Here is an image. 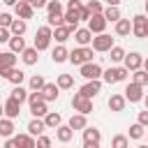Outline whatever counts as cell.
<instances>
[{
	"label": "cell",
	"mask_w": 148,
	"mask_h": 148,
	"mask_svg": "<svg viewBox=\"0 0 148 148\" xmlns=\"http://www.w3.org/2000/svg\"><path fill=\"white\" fill-rule=\"evenodd\" d=\"M21 58H23L25 65H37V60H39V51H37L35 46H25L23 53H21Z\"/></svg>",
	"instance_id": "cell-22"
},
{
	"label": "cell",
	"mask_w": 148,
	"mask_h": 148,
	"mask_svg": "<svg viewBox=\"0 0 148 148\" xmlns=\"http://www.w3.org/2000/svg\"><path fill=\"white\" fill-rule=\"evenodd\" d=\"M56 86H58L60 90H67V88H72V86H74V76H72V74H58Z\"/></svg>",
	"instance_id": "cell-37"
},
{
	"label": "cell",
	"mask_w": 148,
	"mask_h": 148,
	"mask_svg": "<svg viewBox=\"0 0 148 148\" xmlns=\"http://www.w3.org/2000/svg\"><path fill=\"white\" fill-rule=\"evenodd\" d=\"M109 58H111V62H123L125 60V49L123 46H113L109 51Z\"/></svg>",
	"instance_id": "cell-40"
},
{
	"label": "cell",
	"mask_w": 148,
	"mask_h": 148,
	"mask_svg": "<svg viewBox=\"0 0 148 148\" xmlns=\"http://www.w3.org/2000/svg\"><path fill=\"white\" fill-rule=\"evenodd\" d=\"M35 148H51V136H46V134L37 136L35 139Z\"/></svg>",
	"instance_id": "cell-43"
},
{
	"label": "cell",
	"mask_w": 148,
	"mask_h": 148,
	"mask_svg": "<svg viewBox=\"0 0 148 148\" xmlns=\"http://www.w3.org/2000/svg\"><path fill=\"white\" fill-rule=\"evenodd\" d=\"M2 2H5V5H9V7H14V5L18 2V0H2Z\"/></svg>",
	"instance_id": "cell-54"
},
{
	"label": "cell",
	"mask_w": 148,
	"mask_h": 148,
	"mask_svg": "<svg viewBox=\"0 0 148 148\" xmlns=\"http://www.w3.org/2000/svg\"><path fill=\"white\" fill-rule=\"evenodd\" d=\"M125 69L127 72H136V69H141V65H143V58H141V53H136V51H132V53H125Z\"/></svg>",
	"instance_id": "cell-10"
},
{
	"label": "cell",
	"mask_w": 148,
	"mask_h": 148,
	"mask_svg": "<svg viewBox=\"0 0 148 148\" xmlns=\"http://www.w3.org/2000/svg\"><path fill=\"white\" fill-rule=\"evenodd\" d=\"M72 109H74L76 113L88 116V113L92 111V99H88V97H83L81 92H76V95L72 97Z\"/></svg>",
	"instance_id": "cell-5"
},
{
	"label": "cell",
	"mask_w": 148,
	"mask_h": 148,
	"mask_svg": "<svg viewBox=\"0 0 148 148\" xmlns=\"http://www.w3.org/2000/svg\"><path fill=\"white\" fill-rule=\"evenodd\" d=\"M72 136H74V130H72L69 125H60V127H56V139H58L60 143L72 141Z\"/></svg>",
	"instance_id": "cell-23"
},
{
	"label": "cell",
	"mask_w": 148,
	"mask_h": 148,
	"mask_svg": "<svg viewBox=\"0 0 148 148\" xmlns=\"http://www.w3.org/2000/svg\"><path fill=\"white\" fill-rule=\"evenodd\" d=\"M14 139H16L18 148H35V136H30L28 132H25V134H16Z\"/></svg>",
	"instance_id": "cell-32"
},
{
	"label": "cell",
	"mask_w": 148,
	"mask_h": 148,
	"mask_svg": "<svg viewBox=\"0 0 148 148\" xmlns=\"http://www.w3.org/2000/svg\"><path fill=\"white\" fill-rule=\"evenodd\" d=\"M42 102V92H28V104H37Z\"/></svg>",
	"instance_id": "cell-48"
},
{
	"label": "cell",
	"mask_w": 148,
	"mask_h": 148,
	"mask_svg": "<svg viewBox=\"0 0 148 148\" xmlns=\"http://www.w3.org/2000/svg\"><path fill=\"white\" fill-rule=\"evenodd\" d=\"M143 102H146V109H148V95H143Z\"/></svg>",
	"instance_id": "cell-57"
},
{
	"label": "cell",
	"mask_w": 148,
	"mask_h": 148,
	"mask_svg": "<svg viewBox=\"0 0 148 148\" xmlns=\"http://www.w3.org/2000/svg\"><path fill=\"white\" fill-rule=\"evenodd\" d=\"M146 12H148V2H146Z\"/></svg>",
	"instance_id": "cell-61"
},
{
	"label": "cell",
	"mask_w": 148,
	"mask_h": 148,
	"mask_svg": "<svg viewBox=\"0 0 148 148\" xmlns=\"http://www.w3.org/2000/svg\"><path fill=\"white\" fill-rule=\"evenodd\" d=\"M67 125H69L72 130H86V127H88V120H86L83 113H72V118H69Z\"/></svg>",
	"instance_id": "cell-27"
},
{
	"label": "cell",
	"mask_w": 148,
	"mask_h": 148,
	"mask_svg": "<svg viewBox=\"0 0 148 148\" xmlns=\"http://www.w3.org/2000/svg\"><path fill=\"white\" fill-rule=\"evenodd\" d=\"M136 148H148V146H136Z\"/></svg>",
	"instance_id": "cell-60"
},
{
	"label": "cell",
	"mask_w": 148,
	"mask_h": 148,
	"mask_svg": "<svg viewBox=\"0 0 148 148\" xmlns=\"http://www.w3.org/2000/svg\"><path fill=\"white\" fill-rule=\"evenodd\" d=\"M104 28H106V18H104L102 14H92L90 21H88V30H90L92 35H102Z\"/></svg>",
	"instance_id": "cell-11"
},
{
	"label": "cell",
	"mask_w": 148,
	"mask_h": 148,
	"mask_svg": "<svg viewBox=\"0 0 148 148\" xmlns=\"http://www.w3.org/2000/svg\"><path fill=\"white\" fill-rule=\"evenodd\" d=\"M0 76H2L5 81L14 83V86H21V83L25 81V72H23V69H16V67H12V69H2Z\"/></svg>",
	"instance_id": "cell-7"
},
{
	"label": "cell",
	"mask_w": 148,
	"mask_h": 148,
	"mask_svg": "<svg viewBox=\"0 0 148 148\" xmlns=\"http://www.w3.org/2000/svg\"><path fill=\"white\" fill-rule=\"evenodd\" d=\"M92 46V51H99V53H109L116 44H113V37L111 35H106V32H102V35H97V37H92V42H90Z\"/></svg>",
	"instance_id": "cell-3"
},
{
	"label": "cell",
	"mask_w": 148,
	"mask_h": 148,
	"mask_svg": "<svg viewBox=\"0 0 148 148\" xmlns=\"http://www.w3.org/2000/svg\"><path fill=\"white\" fill-rule=\"evenodd\" d=\"M102 16L106 18V23H109V21H111V23H116V21H120V18H123V16H120V9H118V7H106V9L102 12Z\"/></svg>",
	"instance_id": "cell-34"
},
{
	"label": "cell",
	"mask_w": 148,
	"mask_h": 148,
	"mask_svg": "<svg viewBox=\"0 0 148 148\" xmlns=\"http://www.w3.org/2000/svg\"><path fill=\"white\" fill-rule=\"evenodd\" d=\"M46 12H49V16H62V2L60 0H49Z\"/></svg>",
	"instance_id": "cell-33"
},
{
	"label": "cell",
	"mask_w": 148,
	"mask_h": 148,
	"mask_svg": "<svg viewBox=\"0 0 148 148\" xmlns=\"http://www.w3.org/2000/svg\"><path fill=\"white\" fill-rule=\"evenodd\" d=\"M102 141V132L97 127H86L83 130V143H99Z\"/></svg>",
	"instance_id": "cell-24"
},
{
	"label": "cell",
	"mask_w": 148,
	"mask_h": 148,
	"mask_svg": "<svg viewBox=\"0 0 148 148\" xmlns=\"http://www.w3.org/2000/svg\"><path fill=\"white\" fill-rule=\"evenodd\" d=\"M44 130H46V125H44L42 118H32V120L28 123V134H30V136H42Z\"/></svg>",
	"instance_id": "cell-20"
},
{
	"label": "cell",
	"mask_w": 148,
	"mask_h": 148,
	"mask_svg": "<svg viewBox=\"0 0 148 148\" xmlns=\"http://www.w3.org/2000/svg\"><path fill=\"white\" fill-rule=\"evenodd\" d=\"M83 5H81V0H69L67 2V12H79Z\"/></svg>",
	"instance_id": "cell-47"
},
{
	"label": "cell",
	"mask_w": 148,
	"mask_h": 148,
	"mask_svg": "<svg viewBox=\"0 0 148 148\" xmlns=\"http://www.w3.org/2000/svg\"><path fill=\"white\" fill-rule=\"evenodd\" d=\"M127 74H130V72H127L125 67H109L106 72H102V79L111 86V83H120V81H125Z\"/></svg>",
	"instance_id": "cell-4"
},
{
	"label": "cell",
	"mask_w": 148,
	"mask_h": 148,
	"mask_svg": "<svg viewBox=\"0 0 148 148\" xmlns=\"http://www.w3.org/2000/svg\"><path fill=\"white\" fill-rule=\"evenodd\" d=\"M51 39H53V30L49 25L37 28V32H35V49L37 51H46L51 46Z\"/></svg>",
	"instance_id": "cell-1"
},
{
	"label": "cell",
	"mask_w": 148,
	"mask_h": 148,
	"mask_svg": "<svg viewBox=\"0 0 148 148\" xmlns=\"http://www.w3.org/2000/svg\"><path fill=\"white\" fill-rule=\"evenodd\" d=\"M25 2H30V0H25Z\"/></svg>",
	"instance_id": "cell-62"
},
{
	"label": "cell",
	"mask_w": 148,
	"mask_h": 148,
	"mask_svg": "<svg viewBox=\"0 0 148 148\" xmlns=\"http://www.w3.org/2000/svg\"><path fill=\"white\" fill-rule=\"evenodd\" d=\"M2 106H5V118H9V120L18 118V113H21V104H18L16 99H12V97H9Z\"/></svg>",
	"instance_id": "cell-16"
},
{
	"label": "cell",
	"mask_w": 148,
	"mask_h": 148,
	"mask_svg": "<svg viewBox=\"0 0 148 148\" xmlns=\"http://www.w3.org/2000/svg\"><path fill=\"white\" fill-rule=\"evenodd\" d=\"M125 104H127V99L123 97V95H118V92H113L111 97H109V102H106V106L113 111V113H118V111H123L125 109Z\"/></svg>",
	"instance_id": "cell-17"
},
{
	"label": "cell",
	"mask_w": 148,
	"mask_h": 148,
	"mask_svg": "<svg viewBox=\"0 0 148 148\" xmlns=\"http://www.w3.org/2000/svg\"><path fill=\"white\" fill-rule=\"evenodd\" d=\"M42 120H44L46 130H56V127H60V125H62V116H60L58 111H49Z\"/></svg>",
	"instance_id": "cell-18"
},
{
	"label": "cell",
	"mask_w": 148,
	"mask_h": 148,
	"mask_svg": "<svg viewBox=\"0 0 148 148\" xmlns=\"http://www.w3.org/2000/svg\"><path fill=\"white\" fill-rule=\"evenodd\" d=\"M72 65H86V62H92V49L90 46H79L74 51H69V58H67Z\"/></svg>",
	"instance_id": "cell-2"
},
{
	"label": "cell",
	"mask_w": 148,
	"mask_h": 148,
	"mask_svg": "<svg viewBox=\"0 0 148 148\" xmlns=\"http://www.w3.org/2000/svg\"><path fill=\"white\" fill-rule=\"evenodd\" d=\"M99 90H102V81H86L83 86H81V95L83 97H88V99H92V97H97L99 95Z\"/></svg>",
	"instance_id": "cell-12"
},
{
	"label": "cell",
	"mask_w": 148,
	"mask_h": 148,
	"mask_svg": "<svg viewBox=\"0 0 148 148\" xmlns=\"http://www.w3.org/2000/svg\"><path fill=\"white\" fill-rule=\"evenodd\" d=\"M111 148H130V139L125 134H116L111 139Z\"/></svg>",
	"instance_id": "cell-41"
},
{
	"label": "cell",
	"mask_w": 148,
	"mask_h": 148,
	"mask_svg": "<svg viewBox=\"0 0 148 148\" xmlns=\"http://www.w3.org/2000/svg\"><path fill=\"white\" fill-rule=\"evenodd\" d=\"M5 148H18V143H16V139H14V136H9V139L5 141Z\"/></svg>",
	"instance_id": "cell-52"
},
{
	"label": "cell",
	"mask_w": 148,
	"mask_h": 148,
	"mask_svg": "<svg viewBox=\"0 0 148 148\" xmlns=\"http://www.w3.org/2000/svg\"><path fill=\"white\" fill-rule=\"evenodd\" d=\"M146 37H148V25H146Z\"/></svg>",
	"instance_id": "cell-59"
},
{
	"label": "cell",
	"mask_w": 148,
	"mask_h": 148,
	"mask_svg": "<svg viewBox=\"0 0 148 148\" xmlns=\"http://www.w3.org/2000/svg\"><path fill=\"white\" fill-rule=\"evenodd\" d=\"M9 39H12L9 28H0V42H9Z\"/></svg>",
	"instance_id": "cell-50"
},
{
	"label": "cell",
	"mask_w": 148,
	"mask_h": 148,
	"mask_svg": "<svg viewBox=\"0 0 148 148\" xmlns=\"http://www.w3.org/2000/svg\"><path fill=\"white\" fill-rule=\"evenodd\" d=\"M9 97H12V99H16L18 104H23V102L28 99V90H25L23 86H14V88H12V95H9Z\"/></svg>",
	"instance_id": "cell-38"
},
{
	"label": "cell",
	"mask_w": 148,
	"mask_h": 148,
	"mask_svg": "<svg viewBox=\"0 0 148 148\" xmlns=\"http://www.w3.org/2000/svg\"><path fill=\"white\" fill-rule=\"evenodd\" d=\"M44 83H46V81H44L42 74H32L30 81H28V88H30V92H39V90L44 88Z\"/></svg>",
	"instance_id": "cell-30"
},
{
	"label": "cell",
	"mask_w": 148,
	"mask_h": 148,
	"mask_svg": "<svg viewBox=\"0 0 148 148\" xmlns=\"http://www.w3.org/2000/svg\"><path fill=\"white\" fill-rule=\"evenodd\" d=\"M25 30H28V21H23V18H14V21H12V25H9L12 37H23V35H25Z\"/></svg>",
	"instance_id": "cell-19"
},
{
	"label": "cell",
	"mask_w": 148,
	"mask_h": 148,
	"mask_svg": "<svg viewBox=\"0 0 148 148\" xmlns=\"http://www.w3.org/2000/svg\"><path fill=\"white\" fill-rule=\"evenodd\" d=\"M146 134V130H143V125H139V123H134V125H130V136L127 139H141Z\"/></svg>",
	"instance_id": "cell-42"
},
{
	"label": "cell",
	"mask_w": 148,
	"mask_h": 148,
	"mask_svg": "<svg viewBox=\"0 0 148 148\" xmlns=\"http://www.w3.org/2000/svg\"><path fill=\"white\" fill-rule=\"evenodd\" d=\"M141 67H143V72H148V58L143 60V65H141Z\"/></svg>",
	"instance_id": "cell-56"
},
{
	"label": "cell",
	"mask_w": 148,
	"mask_h": 148,
	"mask_svg": "<svg viewBox=\"0 0 148 148\" xmlns=\"http://www.w3.org/2000/svg\"><path fill=\"white\" fill-rule=\"evenodd\" d=\"M132 32V23H130V18H120V21H116V35L118 37H127Z\"/></svg>",
	"instance_id": "cell-28"
},
{
	"label": "cell",
	"mask_w": 148,
	"mask_h": 148,
	"mask_svg": "<svg viewBox=\"0 0 148 148\" xmlns=\"http://www.w3.org/2000/svg\"><path fill=\"white\" fill-rule=\"evenodd\" d=\"M127 102H132V104H136V102H141L143 99V88L141 86H136V83H127V88H125V95H123Z\"/></svg>",
	"instance_id": "cell-9"
},
{
	"label": "cell",
	"mask_w": 148,
	"mask_h": 148,
	"mask_svg": "<svg viewBox=\"0 0 148 148\" xmlns=\"http://www.w3.org/2000/svg\"><path fill=\"white\" fill-rule=\"evenodd\" d=\"M146 25H148V16L146 14H136L134 18H132V32H134V37H146Z\"/></svg>",
	"instance_id": "cell-8"
},
{
	"label": "cell",
	"mask_w": 148,
	"mask_h": 148,
	"mask_svg": "<svg viewBox=\"0 0 148 148\" xmlns=\"http://www.w3.org/2000/svg\"><path fill=\"white\" fill-rule=\"evenodd\" d=\"M67 58H69V51H67L62 44H58V46L51 51V60H53V62H67Z\"/></svg>",
	"instance_id": "cell-26"
},
{
	"label": "cell",
	"mask_w": 148,
	"mask_h": 148,
	"mask_svg": "<svg viewBox=\"0 0 148 148\" xmlns=\"http://www.w3.org/2000/svg\"><path fill=\"white\" fill-rule=\"evenodd\" d=\"M86 7L90 9V14H102V12H104V7H102V2H99V0H90Z\"/></svg>",
	"instance_id": "cell-44"
},
{
	"label": "cell",
	"mask_w": 148,
	"mask_h": 148,
	"mask_svg": "<svg viewBox=\"0 0 148 148\" xmlns=\"http://www.w3.org/2000/svg\"><path fill=\"white\" fill-rule=\"evenodd\" d=\"M72 28H67V25H60V28H53V39L58 42V44H65L69 37H72Z\"/></svg>",
	"instance_id": "cell-21"
},
{
	"label": "cell",
	"mask_w": 148,
	"mask_h": 148,
	"mask_svg": "<svg viewBox=\"0 0 148 148\" xmlns=\"http://www.w3.org/2000/svg\"><path fill=\"white\" fill-rule=\"evenodd\" d=\"M132 83H136V86H148V72H143V69H136V72H132Z\"/></svg>",
	"instance_id": "cell-39"
},
{
	"label": "cell",
	"mask_w": 148,
	"mask_h": 148,
	"mask_svg": "<svg viewBox=\"0 0 148 148\" xmlns=\"http://www.w3.org/2000/svg\"><path fill=\"white\" fill-rule=\"evenodd\" d=\"M23 49H25V39L23 37H12L9 39V51L16 56V53H23Z\"/></svg>",
	"instance_id": "cell-36"
},
{
	"label": "cell",
	"mask_w": 148,
	"mask_h": 148,
	"mask_svg": "<svg viewBox=\"0 0 148 148\" xmlns=\"http://www.w3.org/2000/svg\"><path fill=\"white\" fill-rule=\"evenodd\" d=\"M106 5H109V7H118V5H120V0H106Z\"/></svg>",
	"instance_id": "cell-53"
},
{
	"label": "cell",
	"mask_w": 148,
	"mask_h": 148,
	"mask_svg": "<svg viewBox=\"0 0 148 148\" xmlns=\"http://www.w3.org/2000/svg\"><path fill=\"white\" fill-rule=\"evenodd\" d=\"M46 2L49 0H30V7L32 9H42V7H46Z\"/></svg>",
	"instance_id": "cell-51"
},
{
	"label": "cell",
	"mask_w": 148,
	"mask_h": 148,
	"mask_svg": "<svg viewBox=\"0 0 148 148\" xmlns=\"http://www.w3.org/2000/svg\"><path fill=\"white\" fill-rule=\"evenodd\" d=\"M83 148H99V143H83Z\"/></svg>",
	"instance_id": "cell-55"
},
{
	"label": "cell",
	"mask_w": 148,
	"mask_h": 148,
	"mask_svg": "<svg viewBox=\"0 0 148 148\" xmlns=\"http://www.w3.org/2000/svg\"><path fill=\"white\" fill-rule=\"evenodd\" d=\"M146 2H148V0H146Z\"/></svg>",
	"instance_id": "cell-63"
},
{
	"label": "cell",
	"mask_w": 148,
	"mask_h": 148,
	"mask_svg": "<svg viewBox=\"0 0 148 148\" xmlns=\"http://www.w3.org/2000/svg\"><path fill=\"white\" fill-rule=\"evenodd\" d=\"M139 125H143V127H148V109L146 111H139V120H136Z\"/></svg>",
	"instance_id": "cell-49"
},
{
	"label": "cell",
	"mask_w": 148,
	"mask_h": 148,
	"mask_svg": "<svg viewBox=\"0 0 148 148\" xmlns=\"http://www.w3.org/2000/svg\"><path fill=\"white\" fill-rule=\"evenodd\" d=\"M2 113H5V106H2V104H0V118H2Z\"/></svg>",
	"instance_id": "cell-58"
},
{
	"label": "cell",
	"mask_w": 148,
	"mask_h": 148,
	"mask_svg": "<svg viewBox=\"0 0 148 148\" xmlns=\"http://www.w3.org/2000/svg\"><path fill=\"white\" fill-rule=\"evenodd\" d=\"M39 92H42V99H44V102H56V99L60 97V88H58L56 83H44V88H42Z\"/></svg>",
	"instance_id": "cell-14"
},
{
	"label": "cell",
	"mask_w": 148,
	"mask_h": 148,
	"mask_svg": "<svg viewBox=\"0 0 148 148\" xmlns=\"http://www.w3.org/2000/svg\"><path fill=\"white\" fill-rule=\"evenodd\" d=\"M62 21H65L67 28L76 30V28H79V12H67V14H62Z\"/></svg>",
	"instance_id": "cell-35"
},
{
	"label": "cell",
	"mask_w": 148,
	"mask_h": 148,
	"mask_svg": "<svg viewBox=\"0 0 148 148\" xmlns=\"http://www.w3.org/2000/svg\"><path fill=\"white\" fill-rule=\"evenodd\" d=\"M0 136H5V139L14 136V120H9V118H0Z\"/></svg>",
	"instance_id": "cell-29"
},
{
	"label": "cell",
	"mask_w": 148,
	"mask_h": 148,
	"mask_svg": "<svg viewBox=\"0 0 148 148\" xmlns=\"http://www.w3.org/2000/svg\"><path fill=\"white\" fill-rule=\"evenodd\" d=\"M90 16H92V14H90V9L83 5V7L79 9V21H90Z\"/></svg>",
	"instance_id": "cell-46"
},
{
	"label": "cell",
	"mask_w": 148,
	"mask_h": 148,
	"mask_svg": "<svg viewBox=\"0 0 148 148\" xmlns=\"http://www.w3.org/2000/svg\"><path fill=\"white\" fill-rule=\"evenodd\" d=\"M14 12H16V18H23V21L32 18V14H35V9L30 7V2H25V0H18L14 5Z\"/></svg>",
	"instance_id": "cell-13"
},
{
	"label": "cell",
	"mask_w": 148,
	"mask_h": 148,
	"mask_svg": "<svg viewBox=\"0 0 148 148\" xmlns=\"http://www.w3.org/2000/svg\"><path fill=\"white\" fill-rule=\"evenodd\" d=\"M81 76L86 81H99L102 79V67L97 62H86V65H81Z\"/></svg>",
	"instance_id": "cell-6"
},
{
	"label": "cell",
	"mask_w": 148,
	"mask_h": 148,
	"mask_svg": "<svg viewBox=\"0 0 148 148\" xmlns=\"http://www.w3.org/2000/svg\"><path fill=\"white\" fill-rule=\"evenodd\" d=\"M12 21H14V16H12V14H7V12H2V14H0V28H9V25H12Z\"/></svg>",
	"instance_id": "cell-45"
},
{
	"label": "cell",
	"mask_w": 148,
	"mask_h": 148,
	"mask_svg": "<svg viewBox=\"0 0 148 148\" xmlns=\"http://www.w3.org/2000/svg\"><path fill=\"white\" fill-rule=\"evenodd\" d=\"M72 35H74V39H76L79 46H88V44L92 42V32H90L88 28H76Z\"/></svg>",
	"instance_id": "cell-15"
},
{
	"label": "cell",
	"mask_w": 148,
	"mask_h": 148,
	"mask_svg": "<svg viewBox=\"0 0 148 148\" xmlns=\"http://www.w3.org/2000/svg\"><path fill=\"white\" fill-rule=\"evenodd\" d=\"M12 67H16V56L12 51H2L0 53V72L2 69H12Z\"/></svg>",
	"instance_id": "cell-25"
},
{
	"label": "cell",
	"mask_w": 148,
	"mask_h": 148,
	"mask_svg": "<svg viewBox=\"0 0 148 148\" xmlns=\"http://www.w3.org/2000/svg\"><path fill=\"white\" fill-rule=\"evenodd\" d=\"M30 113H32V118H44V116L49 113L46 102L42 99V102H37V104H30Z\"/></svg>",
	"instance_id": "cell-31"
}]
</instances>
